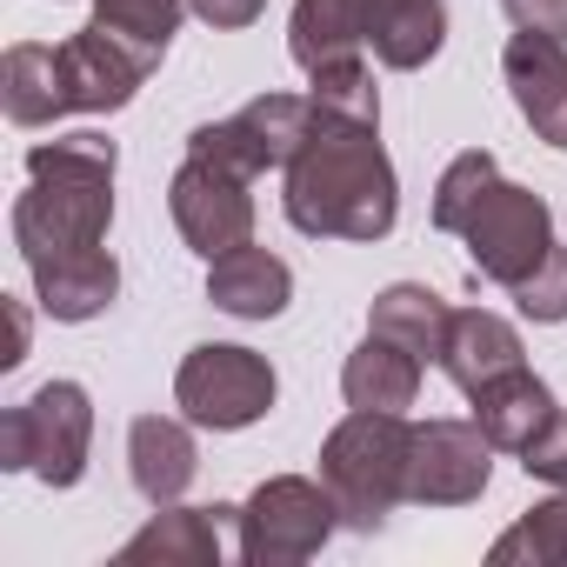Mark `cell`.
<instances>
[{
	"instance_id": "obj_1",
	"label": "cell",
	"mask_w": 567,
	"mask_h": 567,
	"mask_svg": "<svg viewBox=\"0 0 567 567\" xmlns=\"http://www.w3.org/2000/svg\"><path fill=\"white\" fill-rule=\"evenodd\" d=\"M114 167L121 154L94 127L41 141L28 154V194L14 200V247L54 321H94L121 295V267L107 254Z\"/></svg>"
},
{
	"instance_id": "obj_2",
	"label": "cell",
	"mask_w": 567,
	"mask_h": 567,
	"mask_svg": "<svg viewBox=\"0 0 567 567\" xmlns=\"http://www.w3.org/2000/svg\"><path fill=\"white\" fill-rule=\"evenodd\" d=\"M434 227L467 240V267L514 295L527 321H567V254L554 240V207L534 187L501 181L487 147L447 161L434 187Z\"/></svg>"
},
{
	"instance_id": "obj_3",
	"label": "cell",
	"mask_w": 567,
	"mask_h": 567,
	"mask_svg": "<svg viewBox=\"0 0 567 567\" xmlns=\"http://www.w3.org/2000/svg\"><path fill=\"white\" fill-rule=\"evenodd\" d=\"M280 207L308 240H388L401 220V181L381 147V127L315 107V127L288 161Z\"/></svg>"
},
{
	"instance_id": "obj_4",
	"label": "cell",
	"mask_w": 567,
	"mask_h": 567,
	"mask_svg": "<svg viewBox=\"0 0 567 567\" xmlns=\"http://www.w3.org/2000/svg\"><path fill=\"white\" fill-rule=\"evenodd\" d=\"M408 414H374L354 408L328 441H321V481L341 507V527L374 534L388 527V514L408 501Z\"/></svg>"
},
{
	"instance_id": "obj_5",
	"label": "cell",
	"mask_w": 567,
	"mask_h": 567,
	"mask_svg": "<svg viewBox=\"0 0 567 567\" xmlns=\"http://www.w3.org/2000/svg\"><path fill=\"white\" fill-rule=\"evenodd\" d=\"M94 447V401L81 381H48L0 414V467L34 474L41 487H74Z\"/></svg>"
},
{
	"instance_id": "obj_6",
	"label": "cell",
	"mask_w": 567,
	"mask_h": 567,
	"mask_svg": "<svg viewBox=\"0 0 567 567\" xmlns=\"http://www.w3.org/2000/svg\"><path fill=\"white\" fill-rule=\"evenodd\" d=\"M234 527H240V560L247 567H295V560H315L334 540L341 507H334L328 481L274 474L247 494V507H234Z\"/></svg>"
},
{
	"instance_id": "obj_7",
	"label": "cell",
	"mask_w": 567,
	"mask_h": 567,
	"mask_svg": "<svg viewBox=\"0 0 567 567\" xmlns=\"http://www.w3.org/2000/svg\"><path fill=\"white\" fill-rule=\"evenodd\" d=\"M280 381L267 368V354L254 348H234V341H200L181 374H174V408L194 421V427H214V434H240L254 427L267 408H274Z\"/></svg>"
},
{
	"instance_id": "obj_8",
	"label": "cell",
	"mask_w": 567,
	"mask_h": 567,
	"mask_svg": "<svg viewBox=\"0 0 567 567\" xmlns=\"http://www.w3.org/2000/svg\"><path fill=\"white\" fill-rule=\"evenodd\" d=\"M308 127H315V94H260L240 114L194 127L187 134V154L194 161H214V167H227L240 181H254L267 167H288L301 154Z\"/></svg>"
},
{
	"instance_id": "obj_9",
	"label": "cell",
	"mask_w": 567,
	"mask_h": 567,
	"mask_svg": "<svg viewBox=\"0 0 567 567\" xmlns=\"http://www.w3.org/2000/svg\"><path fill=\"white\" fill-rule=\"evenodd\" d=\"M494 441L481 421H421L408 441V501L421 507H467L494 481Z\"/></svg>"
},
{
	"instance_id": "obj_10",
	"label": "cell",
	"mask_w": 567,
	"mask_h": 567,
	"mask_svg": "<svg viewBox=\"0 0 567 567\" xmlns=\"http://www.w3.org/2000/svg\"><path fill=\"white\" fill-rule=\"evenodd\" d=\"M167 214H174L181 240L200 260H220V254L254 240V194H247V181L214 167V161H194V154L181 161V174L167 187Z\"/></svg>"
},
{
	"instance_id": "obj_11",
	"label": "cell",
	"mask_w": 567,
	"mask_h": 567,
	"mask_svg": "<svg viewBox=\"0 0 567 567\" xmlns=\"http://www.w3.org/2000/svg\"><path fill=\"white\" fill-rule=\"evenodd\" d=\"M161 68V54L134 48L127 34L87 21L74 41H61V81H68V114H114L134 101V87Z\"/></svg>"
},
{
	"instance_id": "obj_12",
	"label": "cell",
	"mask_w": 567,
	"mask_h": 567,
	"mask_svg": "<svg viewBox=\"0 0 567 567\" xmlns=\"http://www.w3.org/2000/svg\"><path fill=\"white\" fill-rule=\"evenodd\" d=\"M501 74H507V94H514L520 121L534 127V141L567 154V41L514 34L501 48Z\"/></svg>"
},
{
	"instance_id": "obj_13",
	"label": "cell",
	"mask_w": 567,
	"mask_h": 567,
	"mask_svg": "<svg viewBox=\"0 0 567 567\" xmlns=\"http://www.w3.org/2000/svg\"><path fill=\"white\" fill-rule=\"evenodd\" d=\"M194 467H200V454H194V421L187 414L181 421L174 414H141L127 427V474H134V494L147 507L181 501L194 487Z\"/></svg>"
},
{
	"instance_id": "obj_14",
	"label": "cell",
	"mask_w": 567,
	"mask_h": 567,
	"mask_svg": "<svg viewBox=\"0 0 567 567\" xmlns=\"http://www.w3.org/2000/svg\"><path fill=\"white\" fill-rule=\"evenodd\" d=\"M234 520V507H181L167 501L114 560L121 567H220V527Z\"/></svg>"
},
{
	"instance_id": "obj_15",
	"label": "cell",
	"mask_w": 567,
	"mask_h": 567,
	"mask_svg": "<svg viewBox=\"0 0 567 567\" xmlns=\"http://www.w3.org/2000/svg\"><path fill=\"white\" fill-rule=\"evenodd\" d=\"M207 301L220 315H234V321H274V315H288V301H295V274H288L280 254L247 240V247L207 260Z\"/></svg>"
},
{
	"instance_id": "obj_16",
	"label": "cell",
	"mask_w": 567,
	"mask_h": 567,
	"mask_svg": "<svg viewBox=\"0 0 567 567\" xmlns=\"http://www.w3.org/2000/svg\"><path fill=\"white\" fill-rule=\"evenodd\" d=\"M361 14H368V48L381 68L394 74H414L441 54L447 41V8L441 0H361Z\"/></svg>"
},
{
	"instance_id": "obj_17",
	"label": "cell",
	"mask_w": 567,
	"mask_h": 567,
	"mask_svg": "<svg viewBox=\"0 0 567 567\" xmlns=\"http://www.w3.org/2000/svg\"><path fill=\"white\" fill-rule=\"evenodd\" d=\"M467 401H474L481 434H487L501 454H520V447L554 421V394H547V381H540V374H527V361H520V368H507V374H494V381H487V388H474Z\"/></svg>"
},
{
	"instance_id": "obj_18",
	"label": "cell",
	"mask_w": 567,
	"mask_h": 567,
	"mask_svg": "<svg viewBox=\"0 0 567 567\" xmlns=\"http://www.w3.org/2000/svg\"><path fill=\"white\" fill-rule=\"evenodd\" d=\"M361 41H368V14L361 0H295V21H288V54L295 68L315 81L328 68H348L361 61Z\"/></svg>"
},
{
	"instance_id": "obj_19",
	"label": "cell",
	"mask_w": 567,
	"mask_h": 567,
	"mask_svg": "<svg viewBox=\"0 0 567 567\" xmlns=\"http://www.w3.org/2000/svg\"><path fill=\"white\" fill-rule=\"evenodd\" d=\"M341 394L348 408H374V414H408L414 394H421V354H408L401 341L388 334H368L348 368H341Z\"/></svg>"
},
{
	"instance_id": "obj_20",
	"label": "cell",
	"mask_w": 567,
	"mask_h": 567,
	"mask_svg": "<svg viewBox=\"0 0 567 567\" xmlns=\"http://www.w3.org/2000/svg\"><path fill=\"white\" fill-rule=\"evenodd\" d=\"M441 368H447V381H454L461 394H474V388H487L494 374L520 368V334H514L501 315H487V308H461L454 328H447Z\"/></svg>"
},
{
	"instance_id": "obj_21",
	"label": "cell",
	"mask_w": 567,
	"mask_h": 567,
	"mask_svg": "<svg viewBox=\"0 0 567 567\" xmlns=\"http://www.w3.org/2000/svg\"><path fill=\"white\" fill-rule=\"evenodd\" d=\"M447 328H454V308L434 288H421V280H394V288H381L374 308H368V334H388L421 361H441Z\"/></svg>"
},
{
	"instance_id": "obj_22",
	"label": "cell",
	"mask_w": 567,
	"mask_h": 567,
	"mask_svg": "<svg viewBox=\"0 0 567 567\" xmlns=\"http://www.w3.org/2000/svg\"><path fill=\"white\" fill-rule=\"evenodd\" d=\"M0 101H8V121L14 127H48L68 114V81H61V48H8L0 61Z\"/></svg>"
},
{
	"instance_id": "obj_23",
	"label": "cell",
	"mask_w": 567,
	"mask_h": 567,
	"mask_svg": "<svg viewBox=\"0 0 567 567\" xmlns=\"http://www.w3.org/2000/svg\"><path fill=\"white\" fill-rule=\"evenodd\" d=\"M494 567H560L567 560V487L554 501H540L534 514H520L494 547H487Z\"/></svg>"
},
{
	"instance_id": "obj_24",
	"label": "cell",
	"mask_w": 567,
	"mask_h": 567,
	"mask_svg": "<svg viewBox=\"0 0 567 567\" xmlns=\"http://www.w3.org/2000/svg\"><path fill=\"white\" fill-rule=\"evenodd\" d=\"M181 14H187V0H101V14H94V21L114 28V34H127V41L147 48V54H167Z\"/></svg>"
},
{
	"instance_id": "obj_25",
	"label": "cell",
	"mask_w": 567,
	"mask_h": 567,
	"mask_svg": "<svg viewBox=\"0 0 567 567\" xmlns=\"http://www.w3.org/2000/svg\"><path fill=\"white\" fill-rule=\"evenodd\" d=\"M315 107L321 114H341V121H374L381 127V87H374L368 61H348V68L315 74Z\"/></svg>"
},
{
	"instance_id": "obj_26",
	"label": "cell",
	"mask_w": 567,
	"mask_h": 567,
	"mask_svg": "<svg viewBox=\"0 0 567 567\" xmlns=\"http://www.w3.org/2000/svg\"><path fill=\"white\" fill-rule=\"evenodd\" d=\"M520 467L547 487H567V408H554V421L520 447Z\"/></svg>"
},
{
	"instance_id": "obj_27",
	"label": "cell",
	"mask_w": 567,
	"mask_h": 567,
	"mask_svg": "<svg viewBox=\"0 0 567 567\" xmlns=\"http://www.w3.org/2000/svg\"><path fill=\"white\" fill-rule=\"evenodd\" d=\"M507 21L520 34H547V41H567V0H501Z\"/></svg>"
},
{
	"instance_id": "obj_28",
	"label": "cell",
	"mask_w": 567,
	"mask_h": 567,
	"mask_svg": "<svg viewBox=\"0 0 567 567\" xmlns=\"http://www.w3.org/2000/svg\"><path fill=\"white\" fill-rule=\"evenodd\" d=\"M187 8H194L214 34H240V28H254V21L267 14V0H187Z\"/></svg>"
}]
</instances>
